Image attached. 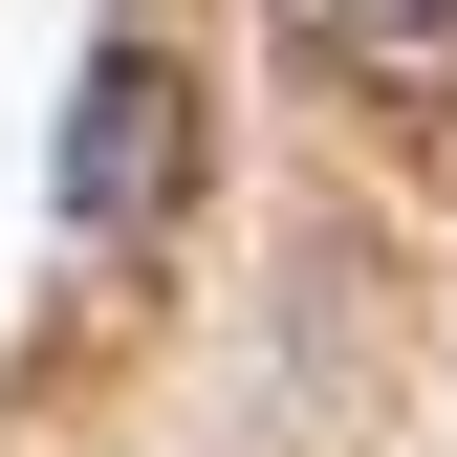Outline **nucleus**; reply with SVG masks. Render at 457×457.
I'll return each mask as SVG.
<instances>
[{"label": "nucleus", "mask_w": 457, "mask_h": 457, "mask_svg": "<svg viewBox=\"0 0 457 457\" xmlns=\"http://www.w3.org/2000/svg\"><path fill=\"white\" fill-rule=\"evenodd\" d=\"M175 196H196V66L131 22L66 87V240H175Z\"/></svg>", "instance_id": "obj_1"}, {"label": "nucleus", "mask_w": 457, "mask_h": 457, "mask_svg": "<svg viewBox=\"0 0 457 457\" xmlns=\"http://www.w3.org/2000/svg\"><path fill=\"white\" fill-rule=\"evenodd\" d=\"M327 44H392V66H414V44H457V0H305Z\"/></svg>", "instance_id": "obj_2"}]
</instances>
